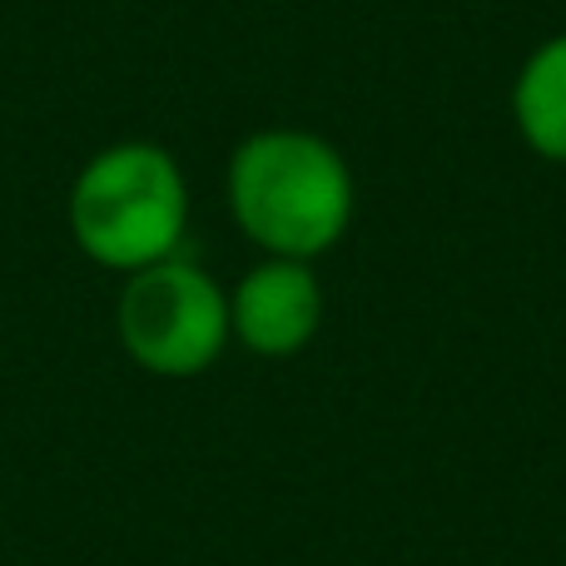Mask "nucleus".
<instances>
[{"label":"nucleus","instance_id":"obj_1","mask_svg":"<svg viewBox=\"0 0 566 566\" xmlns=\"http://www.w3.org/2000/svg\"><path fill=\"white\" fill-rule=\"evenodd\" d=\"M224 199L239 234L259 254L318 264L353 229L358 185L343 149L318 129L269 125L234 145Z\"/></svg>","mask_w":566,"mask_h":566},{"label":"nucleus","instance_id":"obj_3","mask_svg":"<svg viewBox=\"0 0 566 566\" xmlns=\"http://www.w3.org/2000/svg\"><path fill=\"white\" fill-rule=\"evenodd\" d=\"M115 333L129 363L149 378H199L234 343L229 289L205 264L175 254L165 264L125 274V289L115 298Z\"/></svg>","mask_w":566,"mask_h":566},{"label":"nucleus","instance_id":"obj_5","mask_svg":"<svg viewBox=\"0 0 566 566\" xmlns=\"http://www.w3.org/2000/svg\"><path fill=\"white\" fill-rule=\"evenodd\" d=\"M507 105L522 145L547 165H566V30L522 60Z\"/></svg>","mask_w":566,"mask_h":566},{"label":"nucleus","instance_id":"obj_4","mask_svg":"<svg viewBox=\"0 0 566 566\" xmlns=\"http://www.w3.org/2000/svg\"><path fill=\"white\" fill-rule=\"evenodd\" d=\"M323 313L328 298L308 259L264 254L229 289V333L254 358H298L318 338Z\"/></svg>","mask_w":566,"mask_h":566},{"label":"nucleus","instance_id":"obj_2","mask_svg":"<svg viewBox=\"0 0 566 566\" xmlns=\"http://www.w3.org/2000/svg\"><path fill=\"white\" fill-rule=\"evenodd\" d=\"M65 219L90 264L109 274H139L185 254L189 179L165 145L125 139L85 159L70 185Z\"/></svg>","mask_w":566,"mask_h":566}]
</instances>
